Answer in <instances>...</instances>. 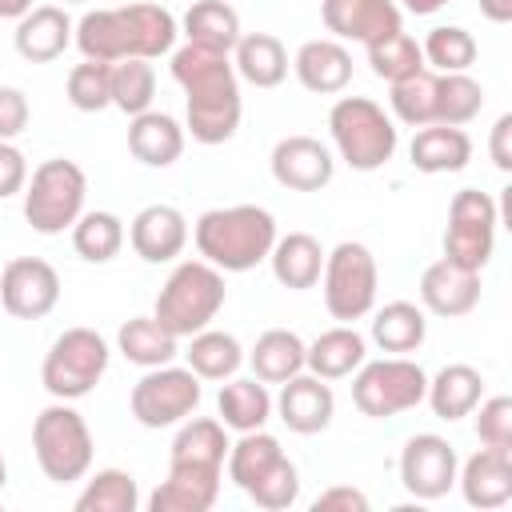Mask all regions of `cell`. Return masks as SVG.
<instances>
[{
  "instance_id": "obj_41",
  "label": "cell",
  "mask_w": 512,
  "mask_h": 512,
  "mask_svg": "<svg viewBox=\"0 0 512 512\" xmlns=\"http://www.w3.org/2000/svg\"><path fill=\"white\" fill-rule=\"evenodd\" d=\"M420 52L424 64H432L436 72H468L476 64V36L460 24H440L424 36Z\"/></svg>"
},
{
  "instance_id": "obj_40",
  "label": "cell",
  "mask_w": 512,
  "mask_h": 512,
  "mask_svg": "<svg viewBox=\"0 0 512 512\" xmlns=\"http://www.w3.org/2000/svg\"><path fill=\"white\" fill-rule=\"evenodd\" d=\"M484 108V88L468 72H440L436 80V124H468Z\"/></svg>"
},
{
  "instance_id": "obj_46",
  "label": "cell",
  "mask_w": 512,
  "mask_h": 512,
  "mask_svg": "<svg viewBox=\"0 0 512 512\" xmlns=\"http://www.w3.org/2000/svg\"><path fill=\"white\" fill-rule=\"evenodd\" d=\"M28 96L12 84L0 88V140H16L28 128Z\"/></svg>"
},
{
  "instance_id": "obj_50",
  "label": "cell",
  "mask_w": 512,
  "mask_h": 512,
  "mask_svg": "<svg viewBox=\"0 0 512 512\" xmlns=\"http://www.w3.org/2000/svg\"><path fill=\"white\" fill-rule=\"evenodd\" d=\"M480 12H484L492 24H508V20H512V0H480Z\"/></svg>"
},
{
  "instance_id": "obj_54",
  "label": "cell",
  "mask_w": 512,
  "mask_h": 512,
  "mask_svg": "<svg viewBox=\"0 0 512 512\" xmlns=\"http://www.w3.org/2000/svg\"><path fill=\"white\" fill-rule=\"evenodd\" d=\"M64 4H84V0H64Z\"/></svg>"
},
{
  "instance_id": "obj_3",
  "label": "cell",
  "mask_w": 512,
  "mask_h": 512,
  "mask_svg": "<svg viewBox=\"0 0 512 512\" xmlns=\"http://www.w3.org/2000/svg\"><path fill=\"white\" fill-rule=\"evenodd\" d=\"M180 24L160 4H124V8H96L76 20L72 44L84 60H152L176 48Z\"/></svg>"
},
{
  "instance_id": "obj_13",
  "label": "cell",
  "mask_w": 512,
  "mask_h": 512,
  "mask_svg": "<svg viewBox=\"0 0 512 512\" xmlns=\"http://www.w3.org/2000/svg\"><path fill=\"white\" fill-rule=\"evenodd\" d=\"M500 228V208L480 188H460L448 204V228H444V260L480 272L492 260Z\"/></svg>"
},
{
  "instance_id": "obj_28",
  "label": "cell",
  "mask_w": 512,
  "mask_h": 512,
  "mask_svg": "<svg viewBox=\"0 0 512 512\" xmlns=\"http://www.w3.org/2000/svg\"><path fill=\"white\" fill-rule=\"evenodd\" d=\"M268 264H272V276L292 288V292H304V288H316L320 284V272H324V248L312 232H288V236H276L272 252H268Z\"/></svg>"
},
{
  "instance_id": "obj_15",
  "label": "cell",
  "mask_w": 512,
  "mask_h": 512,
  "mask_svg": "<svg viewBox=\"0 0 512 512\" xmlns=\"http://www.w3.org/2000/svg\"><path fill=\"white\" fill-rule=\"evenodd\" d=\"M456 448L436 432H416L400 448V484L416 500H440L456 484Z\"/></svg>"
},
{
  "instance_id": "obj_24",
  "label": "cell",
  "mask_w": 512,
  "mask_h": 512,
  "mask_svg": "<svg viewBox=\"0 0 512 512\" xmlns=\"http://www.w3.org/2000/svg\"><path fill=\"white\" fill-rule=\"evenodd\" d=\"M296 80L316 96H336L352 80V56L340 40H304L292 56Z\"/></svg>"
},
{
  "instance_id": "obj_38",
  "label": "cell",
  "mask_w": 512,
  "mask_h": 512,
  "mask_svg": "<svg viewBox=\"0 0 512 512\" xmlns=\"http://www.w3.org/2000/svg\"><path fill=\"white\" fill-rule=\"evenodd\" d=\"M436 80H440V72H432V68H420V72L396 80L392 92H388L392 116L408 128L436 124Z\"/></svg>"
},
{
  "instance_id": "obj_35",
  "label": "cell",
  "mask_w": 512,
  "mask_h": 512,
  "mask_svg": "<svg viewBox=\"0 0 512 512\" xmlns=\"http://www.w3.org/2000/svg\"><path fill=\"white\" fill-rule=\"evenodd\" d=\"M424 336H428V320H424V308H416L412 300H392L372 316V340L380 352H392V356L416 352Z\"/></svg>"
},
{
  "instance_id": "obj_11",
  "label": "cell",
  "mask_w": 512,
  "mask_h": 512,
  "mask_svg": "<svg viewBox=\"0 0 512 512\" xmlns=\"http://www.w3.org/2000/svg\"><path fill=\"white\" fill-rule=\"evenodd\" d=\"M320 280H324V308L332 312V320L352 324L372 312L376 288H380V268H376V256L368 252V244L340 240L332 252H324Z\"/></svg>"
},
{
  "instance_id": "obj_6",
  "label": "cell",
  "mask_w": 512,
  "mask_h": 512,
  "mask_svg": "<svg viewBox=\"0 0 512 512\" xmlns=\"http://www.w3.org/2000/svg\"><path fill=\"white\" fill-rule=\"evenodd\" d=\"M224 296L228 288L220 268H212L208 260H184L172 268V276L156 292L152 320L168 328L176 340H188L216 320V312L224 308Z\"/></svg>"
},
{
  "instance_id": "obj_31",
  "label": "cell",
  "mask_w": 512,
  "mask_h": 512,
  "mask_svg": "<svg viewBox=\"0 0 512 512\" xmlns=\"http://www.w3.org/2000/svg\"><path fill=\"white\" fill-rule=\"evenodd\" d=\"M232 68L256 88H276L288 76V52L272 32H244L232 48Z\"/></svg>"
},
{
  "instance_id": "obj_53",
  "label": "cell",
  "mask_w": 512,
  "mask_h": 512,
  "mask_svg": "<svg viewBox=\"0 0 512 512\" xmlns=\"http://www.w3.org/2000/svg\"><path fill=\"white\" fill-rule=\"evenodd\" d=\"M4 484H8V464H4V456H0V492H4Z\"/></svg>"
},
{
  "instance_id": "obj_19",
  "label": "cell",
  "mask_w": 512,
  "mask_h": 512,
  "mask_svg": "<svg viewBox=\"0 0 512 512\" xmlns=\"http://www.w3.org/2000/svg\"><path fill=\"white\" fill-rule=\"evenodd\" d=\"M272 408L280 412V420L288 424V432H296V436H316V432H324V428L332 424V416H336V396H332L328 380H320V376H312V372H308V376L296 372L292 380L280 384V396H276Z\"/></svg>"
},
{
  "instance_id": "obj_14",
  "label": "cell",
  "mask_w": 512,
  "mask_h": 512,
  "mask_svg": "<svg viewBox=\"0 0 512 512\" xmlns=\"http://www.w3.org/2000/svg\"><path fill=\"white\" fill-rule=\"evenodd\" d=\"M200 396H204V388L192 368L160 364V368H148L132 384L128 408H132L136 424H144V428H172L196 412Z\"/></svg>"
},
{
  "instance_id": "obj_39",
  "label": "cell",
  "mask_w": 512,
  "mask_h": 512,
  "mask_svg": "<svg viewBox=\"0 0 512 512\" xmlns=\"http://www.w3.org/2000/svg\"><path fill=\"white\" fill-rule=\"evenodd\" d=\"M136 508H140V488L136 476L124 468H100L76 496V512H136Z\"/></svg>"
},
{
  "instance_id": "obj_16",
  "label": "cell",
  "mask_w": 512,
  "mask_h": 512,
  "mask_svg": "<svg viewBox=\"0 0 512 512\" xmlns=\"http://www.w3.org/2000/svg\"><path fill=\"white\" fill-rule=\"evenodd\" d=\"M0 304L16 320H44L60 304V272L40 256H16L0 272Z\"/></svg>"
},
{
  "instance_id": "obj_4",
  "label": "cell",
  "mask_w": 512,
  "mask_h": 512,
  "mask_svg": "<svg viewBox=\"0 0 512 512\" xmlns=\"http://www.w3.org/2000/svg\"><path fill=\"white\" fill-rule=\"evenodd\" d=\"M196 252L220 272H248L260 260H268L276 244V216L260 204H232V208H208L196 228Z\"/></svg>"
},
{
  "instance_id": "obj_2",
  "label": "cell",
  "mask_w": 512,
  "mask_h": 512,
  "mask_svg": "<svg viewBox=\"0 0 512 512\" xmlns=\"http://www.w3.org/2000/svg\"><path fill=\"white\" fill-rule=\"evenodd\" d=\"M172 80L184 88L188 132L196 144H224L240 128V76L228 52L184 44L172 52Z\"/></svg>"
},
{
  "instance_id": "obj_49",
  "label": "cell",
  "mask_w": 512,
  "mask_h": 512,
  "mask_svg": "<svg viewBox=\"0 0 512 512\" xmlns=\"http://www.w3.org/2000/svg\"><path fill=\"white\" fill-rule=\"evenodd\" d=\"M508 136H512V116L504 112L496 124H492V140H488V152H492V164L500 168V172H508L512 168V152H508Z\"/></svg>"
},
{
  "instance_id": "obj_48",
  "label": "cell",
  "mask_w": 512,
  "mask_h": 512,
  "mask_svg": "<svg viewBox=\"0 0 512 512\" xmlns=\"http://www.w3.org/2000/svg\"><path fill=\"white\" fill-rule=\"evenodd\" d=\"M332 508H344V512H364L368 508V496L360 488H348V484H336L328 492H320L312 500V512H332Z\"/></svg>"
},
{
  "instance_id": "obj_30",
  "label": "cell",
  "mask_w": 512,
  "mask_h": 512,
  "mask_svg": "<svg viewBox=\"0 0 512 512\" xmlns=\"http://www.w3.org/2000/svg\"><path fill=\"white\" fill-rule=\"evenodd\" d=\"M216 420L232 432H256L268 424L272 416V396H268V384L256 380V376H228V384H220V396H216Z\"/></svg>"
},
{
  "instance_id": "obj_33",
  "label": "cell",
  "mask_w": 512,
  "mask_h": 512,
  "mask_svg": "<svg viewBox=\"0 0 512 512\" xmlns=\"http://www.w3.org/2000/svg\"><path fill=\"white\" fill-rule=\"evenodd\" d=\"M180 28H184L188 44H196V48H212V52H228V56H232L236 40L244 36V32H240V16H236V8L224 4V0H196V4L184 12Z\"/></svg>"
},
{
  "instance_id": "obj_36",
  "label": "cell",
  "mask_w": 512,
  "mask_h": 512,
  "mask_svg": "<svg viewBox=\"0 0 512 512\" xmlns=\"http://www.w3.org/2000/svg\"><path fill=\"white\" fill-rule=\"evenodd\" d=\"M184 360H188V368H192L200 380H228V376H236V368L244 364V348H240V340H236L232 332L200 328L196 336H188Z\"/></svg>"
},
{
  "instance_id": "obj_1",
  "label": "cell",
  "mask_w": 512,
  "mask_h": 512,
  "mask_svg": "<svg viewBox=\"0 0 512 512\" xmlns=\"http://www.w3.org/2000/svg\"><path fill=\"white\" fill-rule=\"evenodd\" d=\"M228 432L216 416H188L168 452V480L148 496V512H208L220 496Z\"/></svg>"
},
{
  "instance_id": "obj_34",
  "label": "cell",
  "mask_w": 512,
  "mask_h": 512,
  "mask_svg": "<svg viewBox=\"0 0 512 512\" xmlns=\"http://www.w3.org/2000/svg\"><path fill=\"white\" fill-rule=\"evenodd\" d=\"M116 348L136 368H160V364H172L180 356V340L168 328H160L152 316L124 320L120 332H116Z\"/></svg>"
},
{
  "instance_id": "obj_51",
  "label": "cell",
  "mask_w": 512,
  "mask_h": 512,
  "mask_svg": "<svg viewBox=\"0 0 512 512\" xmlns=\"http://www.w3.org/2000/svg\"><path fill=\"white\" fill-rule=\"evenodd\" d=\"M408 12H416V16H432V12H440L444 4H452V0H400Z\"/></svg>"
},
{
  "instance_id": "obj_17",
  "label": "cell",
  "mask_w": 512,
  "mask_h": 512,
  "mask_svg": "<svg viewBox=\"0 0 512 512\" xmlns=\"http://www.w3.org/2000/svg\"><path fill=\"white\" fill-rule=\"evenodd\" d=\"M320 20L336 40H360L364 48L404 24L396 0H320Z\"/></svg>"
},
{
  "instance_id": "obj_21",
  "label": "cell",
  "mask_w": 512,
  "mask_h": 512,
  "mask_svg": "<svg viewBox=\"0 0 512 512\" xmlns=\"http://www.w3.org/2000/svg\"><path fill=\"white\" fill-rule=\"evenodd\" d=\"M420 304L432 316H444V320L468 316L480 304V272L460 268V264H452V260L440 256L420 276Z\"/></svg>"
},
{
  "instance_id": "obj_9",
  "label": "cell",
  "mask_w": 512,
  "mask_h": 512,
  "mask_svg": "<svg viewBox=\"0 0 512 512\" xmlns=\"http://www.w3.org/2000/svg\"><path fill=\"white\" fill-rule=\"evenodd\" d=\"M84 196H88V176L76 160L52 156L44 160L32 180L24 184V220L32 224V232L40 236H60L64 228H72L84 212Z\"/></svg>"
},
{
  "instance_id": "obj_23",
  "label": "cell",
  "mask_w": 512,
  "mask_h": 512,
  "mask_svg": "<svg viewBox=\"0 0 512 512\" xmlns=\"http://www.w3.org/2000/svg\"><path fill=\"white\" fill-rule=\"evenodd\" d=\"M72 32H76V24L68 20V12L60 4H36L16 20L12 44L24 60L48 64V60L64 56V48L72 44Z\"/></svg>"
},
{
  "instance_id": "obj_32",
  "label": "cell",
  "mask_w": 512,
  "mask_h": 512,
  "mask_svg": "<svg viewBox=\"0 0 512 512\" xmlns=\"http://www.w3.org/2000/svg\"><path fill=\"white\" fill-rule=\"evenodd\" d=\"M304 340L292 332V328H268L264 336H256L252 352H248V364H252V376L264 380V384H284L292 380L296 372H304Z\"/></svg>"
},
{
  "instance_id": "obj_52",
  "label": "cell",
  "mask_w": 512,
  "mask_h": 512,
  "mask_svg": "<svg viewBox=\"0 0 512 512\" xmlns=\"http://www.w3.org/2000/svg\"><path fill=\"white\" fill-rule=\"evenodd\" d=\"M28 8H36L32 0H0V20H20Z\"/></svg>"
},
{
  "instance_id": "obj_22",
  "label": "cell",
  "mask_w": 512,
  "mask_h": 512,
  "mask_svg": "<svg viewBox=\"0 0 512 512\" xmlns=\"http://www.w3.org/2000/svg\"><path fill=\"white\" fill-rule=\"evenodd\" d=\"M460 496L472 508H504L512 500V452L480 448L456 468Z\"/></svg>"
},
{
  "instance_id": "obj_26",
  "label": "cell",
  "mask_w": 512,
  "mask_h": 512,
  "mask_svg": "<svg viewBox=\"0 0 512 512\" xmlns=\"http://www.w3.org/2000/svg\"><path fill=\"white\" fill-rule=\"evenodd\" d=\"M408 160L416 172H428V176L460 172L472 160V136L452 124H424L408 144Z\"/></svg>"
},
{
  "instance_id": "obj_47",
  "label": "cell",
  "mask_w": 512,
  "mask_h": 512,
  "mask_svg": "<svg viewBox=\"0 0 512 512\" xmlns=\"http://www.w3.org/2000/svg\"><path fill=\"white\" fill-rule=\"evenodd\" d=\"M28 184V160L12 140H0V200L24 192Z\"/></svg>"
},
{
  "instance_id": "obj_8",
  "label": "cell",
  "mask_w": 512,
  "mask_h": 512,
  "mask_svg": "<svg viewBox=\"0 0 512 512\" xmlns=\"http://www.w3.org/2000/svg\"><path fill=\"white\" fill-rule=\"evenodd\" d=\"M32 452H36L40 472L52 484H72V480L88 476L92 432H88L84 416L72 408V400H56L32 420Z\"/></svg>"
},
{
  "instance_id": "obj_45",
  "label": "cell",
  "mask_w": 512,
  "mask_h": 512,
  "mask_svg": "<svg viewBox=\"0 0 512 512\" xmlns=\"http://www.w3.org/2000/svg\"><path fill=\"white\" fill-rule=\"evenodd\" d=\"M476 436L484 448H504L512 452V400L508 396H488L476 408Z\"/></svg>"
},
{
  "instance_id": "obj_44",
  "label": "cell",
  "mask_w": 512,
  "mask_h": 512,
  "mask_svg": "<svg viewBox=\"0 0 512 512\" xmlns=\"http://www.w3.org/2000/svg\"><path fill=\"white\" fill-rule=\"evenodd\" d=\"M68 104L76 112H100L112 108V64L84 60L68 72Z\"/></svg>"
},
{
  "instance_id": "obj_25",
  "label": "cell",
  "mask_w": 512,
  "mask_h": 512,
  "mask_svg": "<svg viewBox=\"0 0 512 512\" xmlns=\"http://www.w3.org/2000/svg\"><path fill=\"white\" fill-rule=\"evenodd\" d=\"M128 152L144 168H172L184 156V128L168 112H140L128 124Z\"/></svg>"
},
{
  "instance_id": "obj_27",
  "label": "cell",
  "mask_w": 512,
  "mask_h": 512,
  "mask_svg": "<svg viewBox=\"0 0 512 512\" xmlns=\"http://www.w3.org/2000/svg\"><path fill=\"white\" fill-rule=\"evenodd\" d=\"M368 360V344L352 324H336L328 332H320L308 348H304V368L320 380H340L352 376L360 364Z\"/></svg>"
},
{
  "instance_id": "obj_37",
  "label": "cell",
  "mask_w": 512,
  "mask_h": 512,
  "mask_svg": "<svg viewBox=\"0 0 512 512\" xmlns=\"http://www.w3.org/2000/svg\"><path fill=\"white\" fill-rule=\"evenodd\" d=\"M72 248L80 260L88 264H108L120 256L124 248V220L116 212H80V220L72 224Z\"/></svg>"
},
{
  "instance_id": "obj_10",
  "label": "cell",
  "mask_w": 512,
  "mask_h": 512,
  "mask_svg": "<svg viewBox=\"0 0 512 512\" xmlns=\"http://www.w3.org/2000/svg\"><path fill=\"white\" fill-rule=\"evenodd\" d=\"M108 356V340L96 328H64L40 364V384L52 400H84L104 380Z\"/></svg>"
},
{
  "instance_id": "obj_7",
  "label": "cell",
  "mask_w": 512,
  "mask_h": 512,
  "mask_svg": "<svg viewBox=\"0 0 512 512\" xmlns=\"http://www.w3.org/2000/svg\"><path fill=\"white\" fill-rule=\"evenodd\" d=\"M328 132L352 172H376L396 156L400 132L392 116L368 96H340L328 112Z\"/></svg>"
},
{
  "instance_id": "obj_42",
  "label": "cell",
  "mask_w": 512,
  "mask_h": 512,
  "mask_svg": "<svg viewBox=\"0 0 512 512\" xmlns=\"http://www.w3.org/2000/svg\"><path fill=\"white\" fill-rule=\"evenodd\" d=\"M156 96V72L148 60H116L112 64V108L124 116H140L152 108Z\"/></svg>"
},
{
  "instance_id": "obj_29",
  "label": "cell",
  "mask_w": 512,
  "mask_h": 512,
  "mask_svg": "<svg viewBox=\"0 0 512 512\" xmlns=\"http://www.w3.org/2000/svg\"><path fill=\"white\" fill-rule=\"evenodd\" d=\"M484 396V376L472 368V364H444L432 380H428V408L440 416V420H464L472 416V408L480 404Z\"/></svg>"
},
{
  "instance_id": "obj_20",
  "label": "cell",
  "mask_w": 512,
  "mask_h": 512,
  "mask_svg": "<svg viewBox=\"0 0 512 512\" xmlns=\"http://www.w3.org/2000/svg\"><path fill=\"white\" fill-rule=\"evenodd\" d=\"M128 240H132V252L144 264H168L188 244V220L172 204H148V208H140L132 216Z\"/></svg>"
},
{
  "instance_id": "obj_18",
  "label": "cell",
  "mask_w": 512,
  "mask_h": 512,
  "mask_svg": "<svg viewBox=\"0 0 512 512\" xmlns=\"http://www.w3.org/2000/svg\"><path fill=\"white\" fill-rule=\"evenodd\" d=\"M268 164H272V180L280 188H292V192H320L324 184H332V172H336L332 152L316 136L276 140Z\"/></svg>"
},
{
  "instance_id": "obj_12",
  "label": "cell",
  "mask_w": 512,
  "mask_h": 512,
  "mask_svg": "<svg viewBox=\"0 0 512 512\" xmlns=\"http://www.w3.org/2000/svg\"><path fill=\"white\" fill-rule=\"evenodd\" d=\"M424 392H428V372L408 356L364 360L352 376V404L372 420L412 412L424 400Z\"/></svg>"
},
{
  "instance_id": "obj_43",
  "label": "cell",
  "mask_w": 512,
  "mask_h": 512,
  "mask_svg": "<svg viewBox=\"0 0 512 512\" xmlns=\"http://www.w3.org/2000/svg\"><path fill=\"white\" fill-rule=\"evenodd\" d=\"M368 64H372V72H376L380 80H388V84H396V80H404V76L428 68V64H424V52H420V44H416V36H408L404 28L392 32V36H384V40H376V44H368Z\"/></svg>"
},
{
  "instance_id": "obj_5",
  "label": "cell",
  "mask_w": 512,
  "mask_h": 512,
  "mask_svg": "<svg viewBox=\"0 0 512 512\" xmlns=\"http://www.w3.org/2000/svg\"><path fill=\"white\" fill-rule=\"evenodd\" d=\"M228 480L264 512H284L300 496V472L284 456L280 440L264 428L240 432L236 444H228Z\"/></svg>"
}]
</instances>
